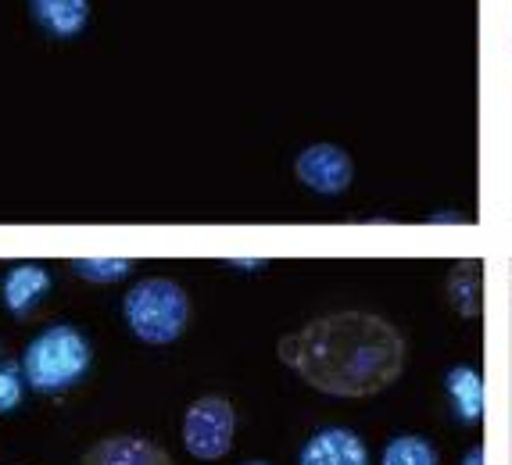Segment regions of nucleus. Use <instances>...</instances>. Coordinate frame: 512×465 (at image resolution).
Returning a JSON list of instances; mask_svg holds the SVG:
<instances>
[{
  "label": "nucleus",
  "mask_w": 512,
  "mask_h": 465,
  "mask_svg": "<svg viewBox=\"0 0 512 465\" xmlns=\"http://www.w3.org/2000/svg\"><path fill=\"white\" fill-rule=\"evenodd\" d=\"M280 358L323 394L369 398L402 376L405 337L380 315L337 312L287 333L280 340Z\"/></svg>",
  "instance_id": "1"
},
{
  "label": "nucleus",
  "mask_w": 512,
  "mask_h": 465,
  "mask_svg": "<svg viewBox=\"0 0 512 465\" xmlns=\"http://www.w3.org/2000/svg\"><path fill=\"white\" fill-rule=\"evenodd\" d=\"M90 340L76 326H47L22 355V376L33 390L58 394L76 387L90 369Z\"/></svg>",
  "instance_id": "2"
},
{
  "label": "nucleus",
  "mask_w": 512,
  "mask_h": 465,
  "mask_svg": "<svg viewBox=\"0 0 512 465\" xmlns=\"http://www.w3.org/2000/svg\"><path fill=\"white\" fill-rule=\"evenodd\" d=\"M126 322L144 344H172L187 330L190 322V297L176 279L151 276L140 279L137 287L126 294Z\"/></svg>",
  "instance_id": "3"
},
{
  "label": "nucleus",
  "mask_w": 512,
  "mask_h": 465,
  "mask_svg": "<svg viewBox=\"0 0 512 465\" xmlns=\"http://www.w3.org/2000/svg\"><path fill=\"white\" fill-rule=\"evenodd\" d=\"M237 433V412L226 398H201L187 408L183 419V444L194 458L215 462L233 448Z\"/></svg>",
  "instance_id": "4"
},
{
  "label": "nucleus",
  "mask_w": 512,
  "mask_h": 465,
  "mask_svg": "<svg viewBox=\"0 0 512 465\" xmlns=\"http://www.w3.org/2000/svg\"><path fill=\"white\" fill-rule=\"evenodd\" d=\"M294 172L298 179L316 190V194H341L351 186V176H355V165H351L348 151L337 144H312L298 154L294 161Z\"/></svg>",
  "instance_id": "5"
},
{
  "label": "nucleus",
  "mask_w": 512,
  "mask_h": 465,
  "mask_svg": "<svg viewBox=\"0 0 512 465\" xmlns=\"http://www.w3.org/2000/svg\"><path fill=\"white\" fill-rule=\"evenodd\" d=\"M79 465H172V458L165 455L154 440L133 437V433H119V437L97 440Z\"/></svg>",
  "instance_id": "6"
},
{
  "label": "nucleus",
  "mask_w": 512,
  "mask_h": 465,
  "mask_svg": "<svg viewBox=\"0 0 512 465\" xmlns=\"http://www.w3.org/2000/svg\"><path fill=\"white\" fill-rule=\"evenodd\" d=\"M301 465H369V451L359 433L330 426L308 437V444L301 448Z\"/></svg>",
  "instance_id": "7"
},
{
  "label": "nucleus",
  "mask_w": 512,
  "mask_h": 465,
  "mask_svg": "<svg viewBox=\"0 0 512 465\" xmlns=\"http://www.w3.org/2000/svg\"><path fill=\"white\" fill-rule=\"evenodd\" d=\"M444 390L452 398V408L462 423H477L484 415V376H480L477 365H452L444 372Z\"/></svg>",
  "instance_id": "8"
},
{
  "label": "nucleus",
  "mask_w": 512,
  "mask_h": 465,
  "mask_svg": "<svg viewBox=\"0 0 512 465\" xmlns=\"http://www.w3.org/2000/svg\"><path fill=\"white\" fill-rule=\"evenodd\" d=\"M33 18L51 36L72 40L90 22V0H33Z\"/></svg>",
  "instance_id": "9"
},
{
  "label": "nucleus",
  "mask_w": 512,
  "mask_h": 465,
  "mask_svg": "<svg viewBox=\"0 0 512 465\" xmlns=\"http://www.w3.org/2000/svg\"><path fill=\"white\" fill-rule=\"evenodd\" d=\"M448 305L462 315V319H480V305H484V265L480 262H459L448 272Z\"/></svg>",
  "instance_id": "10"
},
{
  "label": "nucleus",
  "mask_w": 512,
  "mask_h": 465,
  "mask_svg": "<svg viewBox=\"0 0 512 465\" xmlns=\"http://www.w3.org/2000/svg\"><path fill=\"white\" fill-rule=\"evenodd\" d=\"M47 290H51V272L43 265H15L4 279V301L15 315H26Z\"/></svg>",
  "instance_id": "11"
},
{
  "label": "nucleus",
  "mask_w": 512,
  "mask_h": 465,
  "mask_svg": "<svg viewBox=\"0 0 512 465\" xmlns=\"http://www.w3.org/2000/svg\"><path fill=\"white\" fill-rule=\"evenodd\" d=\"M380 465H437V448L427 437L402 433L384 448V462Z\"/></svg>",
  "instance_id": "12"
},
{
  "label": "nucleus",
  "mask_w": 512,
  "mask_h": 465,
  "mask_svg": "<svg viewBox=\"0 0 512 465\" xmlns=\"http://www.w3.org/2000/svg\"><path fill=\"white\" fill-rule=\"evenodd\" d=\"M72 269L90 283H119L133 272V262L129 258H79L72 262Z\"/></svg>",
  "instance_id": "13"
},
{
  "label": "nucleus",
  "mask_w": 512,
  "mask_h": 465,
  "mask_svg": "<svg viewBox=\"0 0 512 465\" xmlns=\"http://www.w3.org/2000/svg\"><path fill=\"white\" fill-rule=\"evenodd\" d=\"M22 401V380L15 369H0V412H11Z\"/></svg>",
  "instance_id": "14"
},
{
  "label": "nucleus",
  "mask_w": 512,
  "mask_h": 465,
  "mask_svg": "<svg viewBox=\"0 0 512 465\" xmlns=\"http://www.w3.org/2000/svg\"><path fill=\"white\" fill-rule=\"evenodd\" d=\"M462 465H484V448H480V444H477V448L466 451V458H462Z\"/></svg>",
  "instance_id": "15"
},
{
  "label": "nucleus",
  "mask_w": 512,
  "mask_h": 465,
  "mask_svg": "<svg viewBox=\"0 0 512 465\" xmlns=\"http://www.w3.org/2000/svg\"><path fill=\"white\" fill-rule=\"evenodd\" d=\"M230 265H237V269H262L265 262H258V258H251V262H230Z\"/></svg>",
  "instance_id": "16"
},
{
  "label": "nucleus",
  "mask_w": 512,
  "mask_h": 465,
  "mask_svg": "<svg viewBox=\"0 0 512 465\" xmlns=\"http://www.w3.org/2000/svg\"><path fill=\"white\" fill-rule=\"evenodd\" d=\"M244 465H269V462H244Z\"/></svg>",
  "instance_id": "17"
}]
</instances>
